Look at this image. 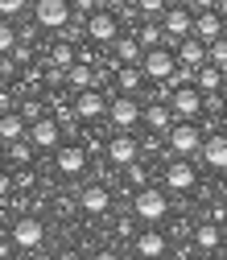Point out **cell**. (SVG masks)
I'll list each match as a JSON object with an SVG mask.
<instances>
[{
  "label": "cell",
  "instance_id": "obj_26",
  "mask_svg": "<svg viewBox=\"0 0 227 260\" xmlns=\"http://www.w3.org/2000/svg\"><path fill=\"white\" fill-rule=\"evenodd\" d=\"M141 83H145V71H141V67H120V87H124V95H137Z\"/></svg>",
  "mask_w": 227,
  "mask_h": 260
},
{
  "label": "cell",
  "instance_id": "obj_9",
  "mask_svg": "<svg viewBox=\"0 0 227 260\" xmlns=\"http://www.w3.org/2000/svg\"><path fill=\"white\" fill-rule=\"evenodd\" d=\"M170 149H174L178 157L203 153V137H199V128H194V124H174V128H170Z\"/></svg>",
  "mask_w": 227,
  "mask_h": 260
},
{
  "label": "cell",
  "instance_id": "obj_37",
  "mask_svg": "<svg viewBox=\"0 0 227 260\" xmlns=\"http://www.w3.org/2000/svg\"><path fill=\"white\" fill-rule=\"evenodd\" d=\"M5 157H9V145H0V166H5Z\"/></svg>",
  "mask_w": 227,
  "mask_h": 260
},
{
  "label": "cell",
  "instance_id": "obj_39",
  "mask_svg": "<svg viewBox=\"0 0 227 260\" xmlns=\"http://www.w3.org/2000/svg\"><path fill=\"white\" fill-rule=\"evenodd\" d=\"M223 232H227V223H223Z\"/></svg>",
  "mask_w": 227,
  "mask_h": 260
},
{
  "label": "cell",
  "instance_id": "obj_12",
  "mask_svg": "<svg viewBox=\"0 0 227 260\" xmlns=\"http://www.w3.org/2000/svg\"><path fill=\"white\" fill-rule=\"evenodd\" d=\"M108 157L116 161V166H128V170H133V166H137V157H141V145H137L133 137H128V133H120V137H112Z\"/></svg>",
  "mask_w": 227,
  "mask_h": 260
},
{
  "label": "cell",
  "instance_id": "obj_4",
  "mask_svg": "<svg viewBox=\"0 0 227 260\" xmlns=\"http://www.w3.org/2000/svg\"><path fill=\"white\" fill-rule=\"evenodd\" d=\"M203 100H207V95H203L199 87H174L170 108H174V116H182V124H190L194 116L203 112Z\"/></svg>",
  "mask_w": 227,
  "mask_h": 260
},
{
  "label": "cell",
  "instance_id": "obj_27",
  "mask_svg": "<svg viewBox=\"0 0 227 260\" xmlns=\"http://www.w3.org/2000/svg\"><path fill=\"white\" fill-rule=\"evenodd\" d=\"M17 46H21V34H17L9 21H0V58H5V54H13Z\"/></svg>",
  "mask_w": 227,
  "mask_h": 260
},
{
  "label": "cell",
  "instance_id": "obj_8",
  "mask_svg": "<svg viewBox=\"0 0 227 260\" xmlns=\"http://www.w3.org/2000/svg\"><path fill=\"white\" fill-rule=\"evenodd\" d=\"M133 211L145 219V223H157V219H166V211H170V199H166V194H161V190H141L137 194V203H133Z\"/></svg>",
  "mask_w": 227,
  "mask_h": 260
},
{
  "label": "cell",
  "instance_id": "obj_35",
  "mask_svg": "<svg viewBox=\"0 0 227 260\" xmlns=\"http://www.w3.org/2000/svg\"><path fill=\"white\" fill-rule=\"evenodd\" d=\"M215 13H219V17H227V0H219V5H215Z\"/></svg>",
  "mask_w": 227,
  "mask_h": 260
},
{
  "label": "cell",
  "instance_id": "obj_14",
  "mask_svg": "<svg viewBox=\"0 0 227 260\" xmlns=\"http://www.w3.org/2000/svg\"><path fill=\"white\" fill-rule=\"evenodd\" d=\"M108 108H112V104L104 100L100 91H83L79 100H75V116H83V120H100Z\"/></svg>",
  "mask_w": 227,
  "mask_h": 260
},
{
  "label": "cell",
  "instance_id": "obj_3",
  "mask_svg": "<svg viewBox=\"0 0 227 260\" xmlns=\"http://www.w3.org/2000/svg\"><path fill=\"white\" fill-rule=\"evenodd\" d=\"M34 17H38V25H46V29H67L71 17H75V5H71V0H38Z\"/></svg>",
  "mask_w": 227,
  "mask_h": 260
},
{
  "label": "cell",
  "instance_id": "obj_32",
  "mask_svg": "<svg viewBox=\"0 0 227 260\" xmlns=\"http://www.w3.org/2000/svg\"><path fill=\"white\" fill-rule=\"evenodd\" d=\"M9 157H17V161H29V145H21V141H17V145H9Z\"/></svg>",
  "mask_w": 227,
  "mask_h": 260
},
{
  "label": "cell",
  "instance_id": "obj_33",
  "mask_svg": "<svg viewBox=\"0 0 227 260\" xmlns=\"http://www.w3.org/2000/svg\"><path fill=\"white\" fill-rule=\"evenodd\" d=\"M17 244H5V240H0V260H9V252H13Z\"/></svg>",
  "mask_w": 227,
  "mask_h": 260
},
{
  "label": "cell",
  "instance_id": "obj_23",
  "mask_svg": "<svg viewBox=\"0 0 227 260\" xmlns=\"http://www.w3.org/2000/svg\"><path fill=\"white\" fill-rule=\"evenodd\" d=\"M170 120H174V108L170 104H149L145 108V124L157 128V133H161V128H170Z\"/></svg>",
  "mask_w": 227,
  "mask_h": 260
},
{
  "label": "cell",
  "instance_id": "obj_2",
  "mask_svg": "<svg viewBox=\"0 0 227 260\" xmlns=\"http://www.w3.org/2000/svg\"><path fill=\"white\" fill-rule=\"evenodd\" d=\"M161 29H166V38H174L178 46L186 38H194V9L190 5H174L166 9V17H161Z\"/></svg>",
  "mask_w": 227,
  "mask_h": 260
},
{
  "label": "cell",
  "instance_id": "obj_13",
  "mask_svg": "<svg viewBox=\"0 0 227 260\" xmlns=\"http://www.w3.org/2000/svg\"><path fill=\"white\" fill-rule=\"evenodd\" d=\"M58 133H62L58 120H34V124H29V145H34V149H54Z\"/></svg>",
  "mask_w": 227,
  "mask_h": 260
},
{
  "label": "cell",
  "instance_id": "obj_40",
  "mask_svg": "<svg viewBox=\"0 0 227 260\" xmlns=\"http://www.w3.org/2000/svg\"><path fill=\"white\" fill-rule=\"evenodd\" d=\"M223 79H227V71H223Z\"/></svg>",
  "mask_w": 227,
  "mask_h": 260
},
{
  "label": "cell",
  "instance_id": "obj_22",
  "mask_svg": "<svg viewBox=\"0 0 227 260\" xmlns=\"http://www.w3.org/2000/svg\"><path fill=\"white\" fill-rule=\"evenodd\" d=\"M67 83L79 87V95H83V91H95V71L87 67V62H75V67L67 71Z\"/></svg>",
  "mask_w": 227,
  "mask_h": 260
},
{
  "label": "cell",
  "instance_id": "obj_30",
  "mask_svg": "<svg viewBox=\"0 0 227 260\" xmlns=\"http://www.w3.org/2000/svg\"><path fill=\"white\" fill-rule=\"evenodd\" d=\"M17 13H25V0H0V21L17 17Z\"/></svg>",
  "mask_w": 227,
  "mask_h": 260
},
{
  "label": "cell",
  "instance_id": "obj_34",
  "mask_svg": "<svg viewBox=\"0 0 227 260\" xmlns=\"http://www.w3.org/2000/svg\"><path fill=\"white\" fill-rule=\"evenodd\" d=\"M91 260H120V256H112V252H95Z\"/></svg>",
  "mask_w": 227,
  "mask_h": 260
},
{
  "label": "cell",
  "instance_id": "obj_15",
  "mask_svg": "<svg viewBox=\"0 0 227 260\" xmlns=\"http://www.w3.org/2000/svg\"><path fill=\"white\" fill-rule=\"evenodd\" d=\"M194 178H199V174H194L190 161H170V166H166V186L170 190H190Z\"/></svg>",
  "mask_w": 227,
  "mask_h": 260
},
{
  "label": "cell",
  "instance_id": "obj_28",
  "mask_svg": "<svg viewBox=\"0 0 227 260\" xmlns=\"http://www.w3.org/2000/svg\"><path fill=\"white\" fill-rule=\"evenodd\" d=\"M50 62H54L58 71H71V67H75V50H71V42H62V46H54Z\"/></svg>",
  "mask_w": 227,
  "mask_h": 260
},
{
  "label": "cell",
  "instance_id": "obj_18",
  "mask_svg": "<svg viewBox=\"0 0 227 260\" xmlns=\"http://www.w3.org/2000/svg\"><path fill=\"white\" fill-rule=\"evenodd\" d=\"M203 161L215 166V170H227V137H223V133L203 141Z\"/></svg>",
  "mask_w": 227,
  "mask_h": 260
},
{
  "label": "cell",
  "instance_id": "obj_36",
  "mask_svg": "<svg viewBox=\"0 0 227 260\" xmlns=\"http://www.w3.org/2000/svg\"><path fill=\"white\" fill-rule=\"evenodd\" d=\"M0 194H9V178L5 174H0Z\"/></svg>",
  "mask_w": 227,
  "mask_h": 260
},
{
  "label": "cell",
  "instance_id": "obj_5",
  "mask_svg": "<svg viewBox=\"0 0 227 260\" xmlns=\"http://www.w3.org/2000/svg\"><path fill=\"white\" fill-rule=\"evenodd\" d=\"M87 38H91V42H104V46H116V42H120V21H116V13H112V9H100V13L87 21Z\"/></svg>",
  "mask_w": 227,
  "mask_h": 260
},
{
  "label": "cell",
  "instance_id": "obj_29",
  "mask_svg": "<svg viewBox=\"0 0 227 260\" xmlns=\"http://www.w3.org/2000/svg\"><path fill=\"white\" fill-rule=\"evenodd\" d=\"M211 50V67H219V71H227V38H219L215 46H207Z\"/></svg>",
  "mask_w": 227,
  "mask_h": 260
},
{
  "label": "cell",
  "instance_id": "obj_19",
  "mask_svg": "<svg viewBox=\"0 0 227 260\" xmlns=\"http://www.w3.org/2000/svg\"><path fill=\"white\" fill-rule=\"evenodd\" d=\"M116 62H120V67H141V62H145V46L137 38H120L116 42Z\"/></svg>",
  "mask_w": 227,
  "mask_h": 260
},
{
  "label": "cell",
  "instance_id": "obj_10",
  "mask_svg": "<svg viewBox=\"0 0 227 260\" xmlns=\"http://www.w3.org/2000/svg\"><path fill=\"white\" fill-rule=\"evenodd\" d=\"M178 67H186V71L199 75L203 67H211V50H207L199 38H186V42L178 46Z\"/></svg>",
  "mask_w": 227,
  "mask_h": 260
},
{
  "label": "cell",
  "instance_id": "obj_24",
  "mask_svg": "<svg viewBox=\"0 0 227 260\" xmlns=\"http://www.w3.org/2000/svg\"><path fill=\"white\" fill-rule=\"evenodd\" d=\"M194 87H199L203 95H211V91H219V87H223V71H219V67H203L199 75H194Z\"/></svg>",
  "mask_w": 227,
  "mask_h": 260
},
{
  "label": "cell",
  "instance_id": "obj_6",
  "mask_svg": "<svg viewBox=\"0 0 227 260\" xmlns=\"http://www.w3.org/2000/svg\"><path fill=\"white\" fill-rule=\"evenodd\" d=\"M42 240H46V227H42V219L25 215V219H17V223H13V244H17V248H25V252H38V248H42Z\"/></svg>",
  "mask_w": 227,
  "mask_h": 260
},
{
  "label": "cell",
  "instance_id": "obj_31",
  "mask_svg": "<svg viewBox=\"0 0 227 260\" xmlns=\"http://www.w3.org/2000/svg\"><path fill=\"white\" fill-rule=\"evenodd\" d=\"M145 17H166V5H161V0H141V5H137Z\"/></svg>",
  "mask_w": 227,
  "mask_h": 260
},
{
  "label": "cell",
  "instance_id": "obj_21",
  "mask_svg": "<svg viewBox=\"0 0 227 260\" xmlns=\"http://www.w3.org/2000/svg\"><path fill=\"white\" fill-rule=\"evenodd\" d=\"M137 252H141L145 260L166 256V236H161V232H141V236H137Z\"/></svg>",
  "mask_w": 227,
  "mask_h": 260
},
{
  "label": "cell",
  "instance_id": "obj_38",
  "mask_svg": "<svg viewBox=\"0 0 227 260\" xmlns=\"http://www.w3.org/2000/svg\"><path fill=\"white\" fill-rule=\"evenodd\" d=\"M34 260H54V256H46V252H34Z\"/></svg>",
  "mask_w": 227,
  "mask_h": 260
},
{
  "label": "cell",
  "instance_id": "obj_16",
  "mask_svg": "<svg viewBox=\"0 0 227 260\" xmlns=\"http://www.w3.org/2000/svg\"><path fill=\"white\" fill-rule=\"evenodd\" d=\"M79 207H83L87 215H104V211L112 207V194H108L104 186H87V190L79 194Z\"/></svg>",
  "mask_w": 227,
  "mask_h": 260
},
{
  "label": "cell",
  "instance_id": "obj_20",
  "mask_svg": "<svg viewBox=\"0 0 227 260\" xmlns=\"http://www.w3.org/2000/svg\"><path fill=\"white\" fill-rule=\"evenodd\" d=\"M83 166H87V153H83L79 145H67V149H58V170L67 174V178H71V174H79Z\"/></svg>",
  "mask_w": 227,
  "mask_h": 260
},
{
  "label": "cell",
  "instance_id": "obj_17",
  "mask_svg": "<svg viewBox=\"0 0 227 260\" xmlns=\"http://www.w3.org/2000/svg\"><path fill=\"white\" fill-rule=\"evenodd\" d=\"M25 133V116L21 112H9V116H0V145H17Z\"/></svg>",
  "mask_w": 227,
  "mask_h": 260
},
{
  "label": "cell",
  "instance_id": "obj_11",
  "mask_svg": "<svg viewBox=\"0 0 227 260\" xmlns=\"http://www.w3.org/2000/svg\"><path fill=\"white\" fill-rule=\"evenodd\" d=\"M223 34H227V29H223V17H219L215 9H207V13L194 17V38H199L203 46H215Z\"/></svg>",
  "mask_w": 227,
  "mask_h": 260
},
{
  "label": "cell",
  "instance_id": "obj_25",
  "mask_svg": "<svg viewBox=\"0 0 227 260\" xmlns=\"http://www.w3.org/2000/svg\"><path fill=\"white\" fill-rule=\"evenodd\" d=\"M219 240H223V232L215 223H199V232H194V244H199L203 252H211V248H219Z\"/></svg>",
  "mask_w": 227,
  "mask_h": 260
},
{
  "label": "cell",
  "instance_id": "obj_1",
  "mask_svg": "<svg viewBox=\"0 0 227 260\" xmlns=\"http://www.w3.org/2000/svg\"><path fill=\"white\" fill-rule=\"evenodd\" d=\"M141 71H145V79H153V83H170L174 75H178V54L174 50H149L145 54V62H141Z\"/></svg>",
  "mask_w": 227,
  "mask_h": 260
},
{
  "label": "cell",
  "instance_id": "obj_7",
  "mask_svg": "<svg viewBox=\"0 0 227 260\" xmlns=\"http://www.w3.org/2000/svg\"><path fill=\"white\" fill-rule=\"evenodd\" d=\"M108 116H112V124H116V128H124V133H128V128H133L137 120H145V108L137 104V95H116L112 108H108Z\"/></svg>",
  "mask_w": 227,
  "mask_h": 260
}]
</instances>
